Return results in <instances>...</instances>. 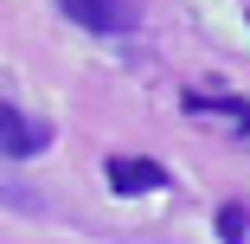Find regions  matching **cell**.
Segmentation results:
<instances>
[{"mask_svg": "<svg viewBox=\"0 0 250 244\" xmlns=\"http://www.w3.org/2000/svg\"><path fill=\"white\" fill-rule=\"evenodd\" d=\"M186 110L192 116H225L250 135V103H237V96H218V90H186Z\"/></svg>", "mask_w": 250, "mask_h": 244, "instance_id": "4", "label": "cell"}, {"mask_svg": "<svg viewBox=\"0 0 250 244\" xmlns=\"http://www.w3.org/2000/svg\"><path fill=\"white\" fill-rule=\"evenodd\" d=\"M250 231V212L244 206H218V238H244Z\"/></svg>", "mask_w": 250, "mask_h": 244, "instance_id": "5", "label": "cell"}, {"mask_svg": "<svg viewBox=\"0 0 250 244\" xmlns=\"http://www.w3.org/2000/svg\"><path fill=\"white\" fill-rule=\"evenodd\" d=\"M58 13L83 32H96V39H116V32L135 26V0H58Z\"/></svg>", "mask_w": 250, "mask_h": 244, "instance_id": "2", "label": "cell"}, {"mask_svg": "<svg viewBox=\"0 0 250 244\" xmlns=\"http://www.w3.org/2000/svg\"><path fill=\"white\" fill-rule=\"evenodd\" d=\"M103 180H109V193H122V200H135V193H167V167L147 161V155H109Z\"/></svg>", "mask_w": 250, "mask_h": 244, "instance_id": "3", "label": "cell"}, {"mask_svg": "<svg viewBox=\"0 0 250 244\" xmlns=\"http://www.w3.org/2000/svg\"><path fill=\"white\" fill-rule=\"evenodd\" d=\"M52 148V122L45 116H26L13 103H0V161H32Z\"/></svg>", "mask_w": 250, "mask_h": 244, "instance_id": "1", "label": "cell"}]
</instances>
